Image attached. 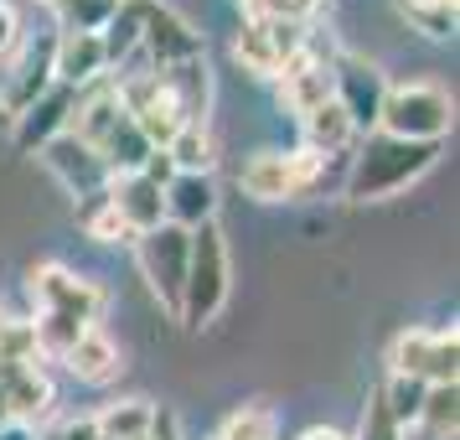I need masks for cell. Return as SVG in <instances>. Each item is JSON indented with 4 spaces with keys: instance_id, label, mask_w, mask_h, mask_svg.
I'll list each match as a JSON object with an SVG mask.
<instances>
[{
    "instance_id": "1",
    "label": "cell",
    "mask_w": 460,
    "mask_h": 440,
    "mask_svg": "<svg viewBox=\"0 0 460 440\" xmlns=\"http://www.w3.org/2000/svg\"><path fill=\"white\" fill-rule=\"evenodd\" d=\"M439 161V146H424V140H394V135H367L362 150L352 161V176H347V197L352 202H377V197H394L409 182H419L424 171Z\"/></svg>"
},
{
    "instance_id": "27",
    "label": "cell",
    "mask_w": 460,
    "mask_h": 440,
    "mask_svg": "<svg viewBox=\"0 0 460 440\" xmlns=\"http://www.w3.org/2000/svg\"><path fill=\"white\" fill-rule=\"evenodd\" d=\"M398 11H403V22H414V31L435 37V42L456 37V11H460V0H398Z\"/></svg>"
},
{
    "instance_id": "23",
    "label": "cell",
    "mask_w": 460,
    "mask_h": 440,
    "mask_svg": "<svg viewBox=\"0 0 460 440\" xmlns=\"http://www.w3.org/2000/svg\"><path fill=\"white\" fill-rule=\"evenodd\" d=\"M78 229H84L93 244H135V233L125 229V218H119V208H114L109 187L78 197Z\"/></svg>"
},
{
    "instance_id": "28",
    "label": "cell",
    "mask_w": 460,
    "mask_h": 440,
    "mask_svg": "<svg viewBox=\"0 0 460 440\" xmlns=\"http://www.w3.org/2000/svg\"><path fill=\"white\" fill-rule=\"evenodd\" d=\"M52 11H58V31H104L119 0H52Z\"/></svg>"
},
{
    "instance_id": "9",
    "label": "cell",
    "mask_w": 460,
    "mask_h": 440,
    "mask_svg": "<svg viewBox=\"0 0 460 440\" xmlns=\"http://www.w3.org/2000/svg\"><path fill=\"white\" fill-rule=\"evenodd\" d=\"M311 37V22H243L233 37V58L253 78H274Z\"/></svg>"
},
{
    "instance_id": "12",
    "label": "cell",
    "mask_w": 460,
    "mask_h": 440,
    "mask_svg": "<svg viewBox=\"0 0 460 440\" xmlns=\"http://www.w3.org/2000/svg\"><path fill=\"white\" fill-rule=\"evenodd\" d=\"M42 166L63 182L73 197H88V192H99V187H109V166H104V156L93 146H84V140H73V135H58V140H47L42 150Z\"/></svg>"
},
{
    "instance_id": "11",
    "label": "cell",
    "mask_w": 460,
    "mask_h": 440,
    "mask_svg": "<svg viewBox=\"0 0 460 440\" xmlns=\"http://www.w3.org/2000/svg\"><path fill=\"white\" fill-rule=\"evenodd\" d=\"M140 52H146L150 67L161 73V67L202 58V37H197L176 11H166V5L155 0V5H146V16H140Z\"/></svg>"
},
{
    "instance_id": "19",
    "label": "cell",
    "mask_w": 460,
    "mask_h": 440,
    "mask_svg": "<svg viewBox=\"0 0 460 440\" xmlns=\"http://www.w3.org/2000/svg\"><path fill=\"white\" fill-rule=\"evenodd\" d=\"M161 84L171 88V99H176V109L187 114V125H202V120H208V104H212L208 58H191V63L161 67Z\"/></svg>"
},
{
    "instance_id": "5",
    "label": "cell",
    "mask_w": 460,
    "mask_h": 440,
    "mask_svg": "<svg viewBox=\"0 0 460 440\" xmlns=\"http://www.w3.org/2000/svg\"><path fill=\"white\" fill-rule=\"evenodd\" d=\"M321 171H326V161L311 156L305 146L259 150L249 166L238 171V187L249 192L253 202H295V197H305V192L321 182Z\"/></svg>"
},
{
    "instance_id": "34",
    "label": "cell",
    "mask_w": 460,
    "mask_h": 440,
    "mask_svg": "<svg viewBox=\"0 0 460 440\" xmlns=\"http://www.w3.org/2000/svg\"><path fill=\"white\" fill-rule=\"evenodd\" d=\"M0 363H42L31 321H16V316H5V327H0Z\"/></svg>"
},
{
    "instance_id": "41",
    "label": "cell",
    "mask_w": 460,
    "mask_h": 440,
    "mask_svg": "<svg viewBox=\"0 0 460 440\" xmlns=\"http://www.w3.org/2000/svg\"><path fill=\"white\" fill-rule=\"evenodd\" d=\"M119 5H155V0H119Z\"/></svg>"
},
{
    "instance_id": "4",
    "label": "cell",
    "mask_w": 460,
    "mask_h": 440,
    "mask_svg": "<svg viewBox=\"0 0 460 440\" xmlns=\"http://www.w3.org/2000/svg\"><path fill=\"white\" fill-rule=\"evenodd\" d=\"M26 291H31V306L37 316H73V321H84V327H99L109 311V291L99 280H88V274H73L67 265L58 259H47L37 270L26 274Z\"/></svg>"
},
{
    "instance_id": "15",
    "label": "cell",
    "mask_w": 460,
    "mask_h": 440,
    "mask_svg": "<svg viewBox=\"0 0 460 440\" xmlns=\"http://www.w3.org/2000/svg\"><path fill=\"white\" fill-rule=\"evenodd\" d=\"M63 368L78 378V383L104 389V383H114V378H119L125 357H119V342H114L104 327H84V337H78V342L63 353Z\"/></svg>"
},
{
    "instance_id": "16",
    "label": "cell",
    "mask_w": 460,
    "mask_h": 440,
    "mask_svg": "<svg viewBox=\"0 0 460 440\" xmlns=\"http://www.w3.org/2000/svg\"><path fill=\"white\" fill-rule=\"evenodd\" d=\"M109 197H114V208H119V218H125V229L135 233V238L166 223V197H161V187H155L150 176H140V171L109 176Z\"/></svg>"
},
{
    "instance_id": "17",
    "label": "cell",
    "mask_w": 460,
    "mask_h": 440,
    "mask_svg": "<svg viewBox=\"0 0 460 440\" xmlns=\"http://www.w3.org/2000/svg\"><path fill=\"white\" fill-rule=\"evenodd\" d=\"M52 78L63 88H88L93 78H104L99 31H58V42H52Z\"/></svg>"
},
{
    "instance_id": "2",
    "label": "cell",
    "mask_w": 460,
    "mask_h": 440,
    "mask_svg": "<svg viewBox=\"0 0 460 440\" xmlns=\"http://www.w3.org/2000/svg\"><path fill=\"white\" fill-rule=\"evenodd\" d=\"M228 238L217 223H202L191 229V254H187V285H181V327L202 332L212 316L223 311L228 301Z\"/></svg>"
},
{
    "instance_id": "13",
    "label": "cell",
    "mask_w": 460,
    "mask_h": 440,
    "mask_svg": "<svg viewBox=\"0 0 460 440\" xmlns=\"http://www.w3.org/2000/svg\"><path fill=\"white\" fill-rule=\"evenodd\" d=\"M125 120V104H119V88L114 78H93L88 88H73V114H67V135L84 140V146H104V135Z\"/></svg>"
},
{
    "instance_id": "36",
    "label": "cell",
    "mask_w": 460,
    "mask_h": 440,
    "mask_svg": "<svg viewBox=\"0 0 460 440\" xmlns=\"http://www.w3.org/2000/svg\"><path fill=\"white\" fill-rule=\"evenodd\" d=\"M22 42H26V37H22V16H16V5H11V0H0V63H5Z\"/></svg>"
},
{
    "instance_id": "43",
    "label": "cell",
    "mask_w": 460,
    "mask_h": 440,
    "mask_svg": "<svg viewBox=\"0 0 460 440\" xmlns=\"http://www.w3.org/2000/svg\"><path fill=\"white\" fill-rule=\"evenodd\" d=\"M0 327H5V306H0Z\"/></svg>"
},
{
    "instance_id": "42",
    "label": "cell",
    "mask_w": 460,
    "mask_h": 440,
    "mask_svg": "<svg viewBox=\"0 0 460 440\" xmlns=\"http://www.w3.org/2000/svg\"><path fill=\"white\" fill-rule=\"evenodd\" d=\"M0 130H11V114H5V109H0Z\"/></svg>"
},
{
    "instance_id": "39",
    "label": "cell",
    "mask_w": 460,
    "mask_h": 440,
    "mask_svg": "<svg viewBox=\"0 0 460 440\" xmlns=\"http://www.w3.org/2000/svg\"><path fill=\"white\" fill-rule=\"evenodd\" d=\"M300 440H352V436H341V430H332V425H315V430H305Z\"/></svg>"
},
{
    "instance_id": "26",
    "label": "cell",
    "mask_w": 460,
    "mask_h": 440,
    "mask_svg": "<svg viewBox=\"0 0 460 440\" xmlns=\"http://www.w3.org/2000/svg\"><path fill=\"white\" fill-rule=\"evenodd\" d=\"M166 156H171V166L176 171H191V176H212V135H208V125H181L176 130V140L166 146Z\"/></svg>"
},
{
    "instance_id": "30",
    "label": "cell",
    "mask_w": 460,
    "mask_h": 440,
    "mask_svg": "<svg viewBox=\"0 0 460 440\" xmlns=\"http://www.w3.org/2000/svg\"><path fill=\"white\" fill-rule=\"evenodd\" d=\"M383 404H388V415L403 425V430H414V419H419V404H424V389L429 383H419V378H403V373H388L383 383Z\"/></svg>"
},
{
    "instance_id": "7",
    "label": "cell",
    "mask_w": 460,
    "mask_h": 440,
    "mask_svg": "<svg viewBox=\"0 0 460 440\" xmlns=\"http://www.w3.org/2000/svg\"><path fill=\"white\" fill-rule=\"evenodd\" d=\"M332 58H336V47L332 42L321 47V37L311 31V37H305V47H300V52H295L279 73H274V94H279V109H285V114L305 120L311 109L332 104V94H336Z\"/></svg>"
},
{
    "instance_id": "37",
    "label": "cell",
    "mask_w": 460,
    "mask_h": 440,
    "mask_svg": "<svg viewBox=\"0 0 460 440\" xmlns=\"http://www.w3.org/2000/svg\"><path fill=\"white\" fill-rule=\"evenodd\" d=\"M140 176H150L155 187H166L171 176H176V166H171V156H166V150H150V156H146V166H140Z\"/></svg>"
},
{
    "instance_id": "40",
    "label": "cell",
    "mask_w": 460,
    "mask_h": 440,
    "mask_svg": "<svg viewBox=\"0 0 460 440\" xmlns=\"http://www.w3.org/2000/svg\"><path fill=\"white\" fill-rule=\"evenodd\" d=\"M0 440H37V430H31V425H5Z\"/></svg>"
},
{
    "instance_id": "8",
    "label": "cell",
    "mask_w": 460,
    "mask_h": 440,
    "mask_svg": "<svg viewBox=\"0 0 460 440\" xmlns=\"http://www.w3.org/2000/svg\"><path fill=\"white\" fill-rule=\"evenodd\" d=\"M187 254H191V233L176 229V223H161L135 238V259H140V274L150 280L155 301L166 306L171 316H181V285H187Z\"/></svg>"
},
{
    "instance_id": "20",
    "label": "cell",
    "mask_w": 460,
    "mask_h": 440,
    "mask_svg": "<svg viewBox=\"0 0 460 440\" xmlns=\"http://www.w3.org/2000/svg\"><path fill=\"white\" fill-rule=\"evenodd\" d=\"M300 135H305V150L326 161V156H336V150L352 146V140H357V125L347 120V109H341V104L332 99V104L311 109V114L300 120Z\"/></svg>"
},
{
    "instance_id": "31",
    "label": "cell",
    "mask_w": 460,
    "mask_h": 440,
    "mask_svg": "<svg viewBox=\"0 0 460 440\" xmlns=\"http://www.w3.org/2000/svg\"><path fill=\"white\" fill-rule=\"evenodd\" d=\"M31 332H37V353L63 363V353L84 337V321H73V316H37V321H31Z\"/></svg>"
},
{
    "instance_id": "45",
    "label": "cell",
    "mask_w": 460,
    "mask_h": 440,
    "mask_svg": "<svg viewBox=\"0 0 460 440\" xmlns=\"http://www.w3.org/2000/svg\"><path fill=\"white\" fill-rule=\"evenodd\" d=\"M99 440H104V436H99Z\"/></svg>"
},
{
    "instance_id": "3",
    "label": "cell",
    "mask_w": 460,
    "mask_h": 440,
    "mask_svg": "<svg viewBox=\"0 0 460 440\" xmlns=\"http://www.w3.org/2000/svg\"><path fill=\"white\" fill-rule=\"evenodd\" d=\"M456 125V104L439 84H388L383 109H377V130L394 140H424L439 146Z\"/></svg>"
},
{
    "instance_id": "18",
    "label": "cell",
    "mask_w": 460,
    "mask_h": 440,
    "mask_svg": "<svg viewBox=\"0 0 460 440\" xmlns=\"http://www.w3.org/2000/svg\"><path fill=\"white\" fill-rule=\"evenodd\" d=\"M161 197H166V223H176V229H202V223H212V212H217V192H212V176H191V171H176L166 187H161Z\"/></svg>"
},
{
    "instance_id": "33",
    "label": "cell",
    "mask_w": 460,
    "mask_h": 440,
    "mask_svg": "<svg viewBox=\"0 0 460 440\" xmlns=\"http://www.w3.org/2000/svg\"><path fill=\"white\" fill-rule=\"evenodd\" d=\"M352 440H409V430L388 415V404H383V389L367 394V409H362V425H357Z\"/></svg>"
},
{
    "instance_id": "38",
    "label": "cell",
    "mask_w": 460,
    "mask_h": 440,
    "mask_svg": "<svg viewBox=\"0 0 460 440\" xmlns=\"http://www.w3.org/2000/svg\"><path fill=\"white\" fill-rule=\"evenodd\" d=\"M150 440H181V425L171 409H155V425H150Z\"/></svg>"
},
{
    "instance_id": "6",
    "label": "cell",
    "mask_w": 460,
    "mask_h": 440,
    "mask_svg": "<svg viewBox=\"0 0 460 440\" xmlns=\"http://www.w3.org/2000/svg\"><path fill=\"white\" fill-rule=\"evenodd\" d=\"M388 373L419 378V383H456L460 332L456 327H403L388 347Z\"/></svg>"
},
{
    "instance_id": "29",
    "label": "cell",
    "mask_w": 460,
    "mask_h": 440,
    "mask_svg": "<svg viewBox=\"0 0 460 440\" xmlns=\"http://www.w3.org/2000/svg\"><path fill=\"white\" fill-rule=\"evenodd\" d=\"M212 440H274V409L270 404H238Z\"/></svg>"
},
{
    "instance_id": "24",
    "label": "cell",
    "mask_w": 460,
    "mask_h": 440,
    "mask_svg": "<svg viewBox=\"0 0 460 440\" xmlns=\"http://www.w3.org/2000/svg\"><path fill=\"white\" fill-rule=\"evenodd\" d=\"M150 140L135 130V120H119V125L104 135V146H99V156H104V166H109V176H129V171H140L146 166V156H150Z\"/></svg>"
},
{
    "instance_id": "21",
    "label": "cell",
    "mask_w": 460,
    "mask_h": 440,
    "mask_svg": "<svg viewBox=\"0 0 460 440\" xmlns=\"http://www.w3.org/2000/svg\"><path fill=\"white\" fill-rule=\"evenodd\" d=\"M414 430L424 440H456V430H460V389L456 383H429L424 389Z\"/></svg>"
},
{
    "instance_id": "32",
    "label": "cell",
    "mask_w": 460,
    "mask_h": 440,
    "mask_svg": "<svg viewBox=\"0 0 460 440\" xmlns=\"http://www.w3.org/2000/svg\"><path fill=\"white\" fill-rule=\"evenodd\" d=\"M243 22H311L321 0H238Z\"/></svg>"
},
{
    "instance_id": "25",
    "label": "cell",
    "mask_w": 460,
    "mask_h": 440,
    "mask_svg": "<svg viewBox=\"0 0 460 440\" xmlns=\"http://www.w3.org/2000/svg\"><path fill=\"white\" fill-rule=\"evenodd\" d=\"M140 16L146 5H119L114 16L99 31V47H104V67H125L135 52H140Z\"/></svg>"
},
{
    "instance_id": "44",
    "label": "cell",
    "mask_w": 460,
    "mask_h": 440,
    "mask_svg": "<svg viewBox=\"0 0 460 440\" xmlns=\"http://www.w3.org/2000/svg\"><path fill=\"white\" fill-rule=\"evenodd\" d=\"M42 5H52V0H42Z\"/></svg>"
},
{
    "instance_id": "35",
    "label": "cell",
    "mask_w": 460,
    "mask_h": 440,
    "mask_svg": "<svg viewBox=\"0 0 460 440\" xmlns=\"http://www.w3.org/2000/svg\"><path fill=\"white\" fill-rule=\"evenodd\" d=\"M37 440H99V425H93V415H67L58 425L37 430Z\"/></svg>"
},
{
    "instance_id": "22",
    "label": "cell",
    "mask_w": 460,
    "mask_h": 440,
    "mask_svg": "<svg viewBox=\"0 0 460 440\" xmlns=\"http://www.w3.org/2000/svg\"><path fill=\"white\" fill-rule=\"evenodd\" d=\"M93 425H99L104 440H150L155 404H150V399H114V404H104V409L93 415Z\"/></svg>"
},
{
    "instance_id": "10",
    "label": "cell",
    "mask_w": 460,
    "mask_h": 440,
    "mask_svg": "<svg viewBox=\"0 0 460 440\" xmlns=\"http://www.w3.org/2000/svg\"><path fill=\"white\" fill-rule=\"evenodd\" d=\"M332 84H336V104L347 109V120L362 130H377V109H383V94H388V78L377 73V63L357 58V52H336L332 58Z\"/></svg>"
},
{
    "instance_id": "14",
    "label": "cell",
    "mask_w": 460,
    "mask_h": 440,
    "mask_svg": "<svg viewBox=\"0 0 460 440\" xmlns=\"http://www.w3.org/2000/svg\"><path fill=\"white\" fill-rule=\"evenodd\" d=\"M67 114H73V88L52 84L37 104H26L22 114L11 120V140H16V150H22V156H37L47 140H58V135L67 130Z\"/></svg>"
}]
</instances>
